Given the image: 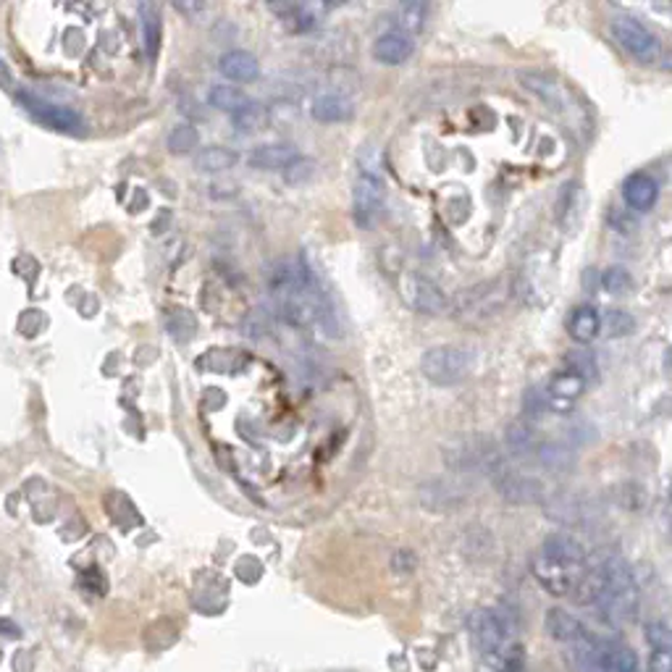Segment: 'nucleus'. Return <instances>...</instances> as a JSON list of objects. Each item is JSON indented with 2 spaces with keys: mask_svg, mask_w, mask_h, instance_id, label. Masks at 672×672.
I'll list each match as a JSON object with an SVG mask.
<instances>
[{
  "mask_svg": "<svg viewBox=\"0 0 672 672\" xmlns=\"http://www.w3.org/2000/svg\"><path fill=\"white\" fill-rule=\"evenodd\" d=\"M269 292L279 315L292 326H313L323 334L336 332L334 305L318 276L305 263L281 261L269 270Z\"/></svg>",
  "mask_w": 672,
  "mask_h": 672,
  "instance_id": "1",
  "label": "nucleus"
},
{
  "mask_svg": "<svg viewBox=\"0 0 672 672\" xmlns=\"http://www.w3.org/2000/svg\"><path fill=\"white\" fill-rule=\"evenodd\" d=\"M597 570L602 578V597L597 606L615 623L633 620L639 612V583L631 565L620 557H609Z\"/></svg>",
  "mask_w": 672,
  "mask_h": 672,
  "instance_id": "2",
  "label": "nucleus"
},
{
  "mask_svg": "<svg viewBox=\"0 0 672 672\" xmlns=\"http://www.w3.org/2000/svg\"><path fill=\"white\" fill-rule=\"evenodd\" d=\"M420 370L434 386H455L473 373V355L457 344H438L426 349L420 358Z\"/></svg>",
  "mask_w": 672,
  "mask_h": 672,
  "instance_id": "3",
  "label": "nucleus"
},
{
  "mask_svg": "<svg viewBox=\"0 0 672 672\" xmlns=\"http://www.w3.org/2000/svg\"><path fill=\"white\" fill-rule=\"evenodd\" d=\"M515 625L509 623L507 612L500 609H478L471 617V636L478 654H507Z\"/></svg>",
  "mask_w": 672,
  "mask_h": 672,
  "instance_id": "4",
  "label": "nucleus"
},
{
  "mask_svg": "<svg viewBox=\"0 0 672 672\" xmlns=\"http://www.w3.org/2000/svg\"><path fill=\"white\" fill-rule=\"evenodd\" d=\"M507 292H504V281L494 279L486 284L471 287L465 292H460L457 303H455V318L465 321V323H475L483 318H491L502 310Z\"/></svg>",
  "mask_w": 672,
  "mask_h": 672,
  "instance_id": "5",
  "label": "nucleus"
},
{
  "mask_svg": "<svg viewBox=\"0 0 672 672\" xmlns=\"http://www.w3.org/2000/svg\"><path fill=\"white\" fill-rule=\"evenodd\" d=\"M609 30H612V37L620 42V48L628 56H633L639 64L649 66V64H654L659 58V40L636 19H625V16L615 19Z\"/></svg>",
  "mask_w": 672,
  "mask_h": 672,
  "instance_id": "6",
  "label": "nucleus"
},
{
  "mask_svg": "<svg viewBox=\"0 0 672 672\" xmlns=\"http://www.w3.org/2000/svg\"><path fill=\"white\" fill-rule=\"evenodd\" d=\"M19 102H22V108L32 116L34 121H40V124H45V127H50V129H56V132L79 135V132L84 129L82 116H79L76 111L66 108V105H56V102L42 101V98H37L32 93H27V90L19 93Z\"/></svg>",
  "mask_w": 672,
  "mask_h": 672,
  "instance_id": "7",
  "label": "nucleus"
},
{
  "mask_svg": "<svg viewBox=\"0 0 672 672\" xmlns=\"http://www.w3.org/2000/svg\"><path fill=\"white\" fill-rule=\"evenodd\" d=\"M531 572L549 594L568 597L575 591L578 580L583 578L586 570H583V565H562V562H554V560H546L544 554H538L531 565Z\"/></svg>",
  "mask_w": 672,
  "mask_h": 672,
  "instance_id": "8",
  "label": "nucleus"
},
{
  "mask_svg": "<svg viewBox=\"0 0 672 672\" xmlns=\"http://www.w3.org/2000/svg\"><path fill=\"white\" fill-rule=\"evenodd\" d=\"M384 208V184L378 179L363 176L355 181L352 190V210H355V221L360 226H373L381 216Z\"/></svg>",
  "mask_w": 672,
  "mask_h": 672,
  "instance_id": "9",
  "label": "nucleus"
},
{
  "mask_svg": "<svg viewBox=\"0 0 672 672\" xmlns=\"http://www.w3.org/2000/svg\"><path fill=\"white\" fill-rule=\"evenodd\" d=\"M402 295L404 300L410 303V307H415L418 313H426V315H437L447 307V300H444V292L438 289L437 284L426 276H407L402 281Z\"/></svg>",
  "mask_w": 672,
  "mask_h": 672,
  "instance_id": "10",
  "label": "nucleus"
},
{
  "mask_svg": "<svg viewBox=\"0 0 672 672\" xmlns=\"http://www.w3.org/2000/svg\"><path fill=\"white\" fill-rule=\"evenodd\" d=\"M586 192L580 187V181H568L557 198V208H554V216H557V224L562 232L568 234H575L580 226H583V218H586Z\"/></svg>",
  "mask_w": 672,
  "mask_h": 672,
  "instance_id": "11",
  "label": "nucleus"
},
{
  "mask_svg": "<svg viewBox=\"0 0 672 672\" xmlns=\"http://www.w3.org/2000/svg\"><path fill=\"white\" fill-rule=\"evenodd\" d=\"M586 392V381L575 373V370L565 368L560 373H554L549 378V386H546V404L557 412H568L572 404L580 400V394Z\"/></svg>",
  "mask_w": 672,
  "mask_h": 672,
  "instance_id": "12",
  "label": "nucleus"
},
{
  "mask_svg": "<svg viewBox=\"0 0 672 672\" xmlns=\"http://www.w3.org/2000/svg\"><path fill=\"white\" fill-rule=\"evenodd\" d=\"M491 478H494V489L500 491V497H504L507 502L534 504L544 497L536 478H528V475H520V473L515 471H504V468L494 473Z\"/></svg>",
  "mask_w": 672,
  "mask_h": 672,
  "instance_id": "13",
  "label": "nucleus"
},
{
  "mask_svg": "<svg viewBox=\"0 0 672 672\" xmlns=\"http://www.w3.org/2000/svg\"><path fill=\"white\" fill-rule=\"evenodd\" d=\"M412 50H415V40L397 30L384 32L373 42V58L384 66H400L412 56Z\"/></svg>",
  "mask_w": 672,
  "mask_h": 672,
  "instance_id": "14",
  "label": "nucleus"
},
{
  "mask_svg": "<svg viewBox=\"0 0 672 672\" xmlns=\"http://www.w3.org/2000/svg\"><path fill=\"white\" fill-rule=\"evenodd\" d=\"M623 198L628 202V208H633L636 213H646L657 205L659 187L649 173H631L623 184Z\"/></svg>",
  "mask_w": 672,
  "mask_h": 672,
  "instance_id": "15",
  "label": "nucleus"
},
{
  "mask_svg": "<svg viewBox=\"0 0 672 672\" xmlns=\"http://www.w3.org/2000/svg\"><path fill=\"white\" fill-rule=\"evenodd\" d=\"M544 625H546V633L552 636L554 641H560V643H578V641H583L588 636V631H586V625L570 615L568 609H549L546 612V620H544Z\"/></svg>",
  "mask_w": 672,
  "mask_h": 672,
  "instance_id": "16",
  "label": "nucleus"
},
{
  "mask_svg": "<svg viewBox=\"0 0 672 672\" xmlns=\"http://www.w3.org/2000/svg\"><path fill=\"white\" fill-rule=\"evenodd\" d=\"M310 113L315 121L321 124H341V121H349L352 113H355V105L349 98L344 95H336V93H329V95H318L313 105H310Z\"/></svg>",
  "mask_w": 672,
  "mask_h": 672,
  "instance_id": "17",
  "label": "nucleus"
},
{
  "mask_svg": "<svg viewBox=\"0 0 672 672\" xmlns=\"http://www.w3.org/2000/svg\"><path fill=\"white\" fill-rule=\"evenodd\" d=\"M218 71L229 82H252V79H258L261 66H258V58L252 53H247V50H229V53L221 56Z\"/></svg>",
  "mask_w": 672,
  "mask_h": 672,
  "instance_id": "18",
  "label": "nucleus"
},
{
  "mask_svg": "<svg viewBox=\"0 0 672 672\" xmlns=\"http://www.w3.org/2000/svg\"><path fill=\"white\" fill-rule=\"evenodd\" d=\"M541 554L546 560L562 562V565H586V549L575 541V538L565 536V534H552L546 536Z\"/></svg>",
  "mask_w": 672,
  "mask_h": 672,
  "instance_id": "19",
  "label": "nucleus"
},
{
  "mask_svg": "<svg viewBox=\"0 0 672 672\" xmlns=\"http://www.w3.org/2000/svg\"><path fill=\"white\" fill-rule=\"evenodd\" d=\"M295 158H297V150L292 145H258L247 155L250 166L261 168V171H284Z\"/></svg>",
  "mask_w": 672,
  "mask_h": 672,
  "instance_id": "20",
  "label": "nucleus"
},
{
  "mask_svg": "<svg viewBox=\"0 0 672 672\" xmlns=\"http://www.w3.org/2000/svg\"><path fill=\"white\" fill-rule=\"evenodd\" d=\"M520 82H523V87H526L528 93H534L544 105H549V108H554V111L562 105L565 93H562V87H560L549 74H541V71H520Z\"/></svg>",
  "mask_w": 672,
  "mask_h": 672,
  "instance_id": "21",
  "label": "nucleus"
},
{
  "mask_svg": "<svg viewBox=\"0 0 672 672\" xmlns=\"http://www.w3.org/2000/svg\"><path fill=\"white\" fill-rule=\"evenodd\" d=\"M568 332L578 344H588L602 332V315L597 313V307L580 305V307L572 310L570 321H568Z\"/></svg>",
  "mask_w": 672,
  "mask_h": 672,
  "instance_id": "22",
  "label": "nucleus"
},
{
  "mask_svg": "<svg viewBox=\"0 0 672 672\" xmlns=\"http://www.w3.org/2000/svg\"><path fill=\"white\" fill-rule=\"evenodd\" d=\"M139 30H142V45L147 58L153 61L161 48V13L153 3H142L139 8Z\"/></svg>",
  "mask_w": 672,
  "mask_h": 672,
  "instance_id": "23",
  "label": "nucleus"
},
{
  "mask_svg": "<svg viewBox=\"0 0 672 672\" xmlns=\"http://www.w3.org/2000/svg\"><path fill=\"white\" fill-rule=\"evenodd\" d=\"M232 124L236 127V132H244V135L261 132V129L269 127V111L261 102L247 101L239 111L232 113Z\"/></svg>",
  "mask_w": 672,
  "mask_h": 672,
  "instance_id": "24",
  "label": "nucleus"
},
{
  "mask_svg": "<svg viewBox=\"0 0 672 672\" xmlns=\"http://www.w3.org/2000/svg\"><path fill=\"white\" fill-rule=\"evenodd\" d=\"M507 449L520 457V460H528V457H536V449L541 441H536V434L526 426V423H515L507 429V438H504Z\"/></svg>",
  "mask_w": 672,
  "mask_h": 672,
  "instance_id": "25",
  "label": "nucleus"
},
{
  "mask_svg": "<svg viewBox=\"0 0 672 672\" xmlns=\"http://www.w3.org/2000/svg\"><path fill=\"white\" fill-rule=\"evenodd\" d=\"M195 166L205 171V173H218V171H229L236 166V153L229 147L221 145H210L202 147L200 153L195 155Z\"/></svg>",
  "mask_w": 672,
  "mask_h": 672,
  "instance_id": "26",
  "label": "nucleus"
},
{
  "mask_svg": "<svg viewBox=\"0 0 672 672\" xmlns=\"http://www.w3.org/2000/svg\"><path fill=\"white\" fill-rule=\"evenodd\" d=\"M536 460L549 471H568L572 468V452L565 444L557 441H541L536 449Z\"/></svg>",
  "mask_w": 672,
  "mask_h": 672,
  "instance_id": "27",
  "label": "nucleus"
},
{
  "mask_svg": "<svg viewBox=\"0 0 672 672\" xmlns=\"http://www.w3.org/2000/svg\"><path fill=\"white\" fill-rule=\"evenodd\" d=\"M166 145L173 155H187L200 145V132L192 124H179L168 132Z\"/></svg>",
  "mask_w": 672,
  "mask_h": 672,
  "instance_id": "28",
  "label": "nucleus"
},
{
  "mask_svg": "<svg viewBox=\"0 0 672 672\" xmlns=\"http://www.w3.org/2000/svg\"><path fill=\"white\" fill-rule=\"evenodd\" d=\"M166 329L176 341H187V339H192L195 332H198V321H195V315L190 310L173 307L166 315Z\"/></svg>",
  "mask_w": 672,
  "mask_h": 672,
  "instance_id": "29",
  "label": "nucleus"
},
{
  "mask_svg": "<svg viewBox=\"0 0 672 672\" xmlns=\"http://www.w3.org/2000/svg\"><path fill=\"white\" fill-rule=\"evenodd\" d=\"M208 102H210L216 111L234 113V111H239V108L247 102V98H244L242 90H236L232 84H218V87H213V90L208 93Z\"/></svg>",
  "mask_w": 672,
  "mask_h": 672,
  "instance_id": "30",
  "label": "nucleus"
},
{
  "mask_svg": "<svg viewBox=\"0 0 672 672\" xmlns=\"http://www.w3.org/2000/svg\"><path fill=\"white\" fill-rule=\"evenodd\" d=\"M426 5H420V3H407V5H402L400 11H397V32H404V34H412L415 32H420L423 30V22H426Z\"/></svg>",
  "mask_w": 672,
  "mask_h": 672,
  "instance_id": "31",
  "label": "nucleus"
},
{
  "mask_svg": "<svg viewBox=\"0 0 672 672\" xmlns=\"http://www.w3.org/2000/svg\"><path fill=\"white\" fill-rule=\"evenodd\" d=\"M602 287H605L609 295H625L631 292L633 287V279L625 266H609V269L602 273Z\"/></svg>",
  "mask_w": 672,
  "mask_h": 672,
  "instance_id": "32",
  "label": "nucleus"
},
{
  "mask_svg": "<svg viewBox=\"0 0 672 672\" xmlns=\"http://www.w3.org/2000/svg\"><path fill=\"white\" fill-rule=\"evenodd\" d=\"M602 329H605L609 336L620 339V336L633 332V318H631V313H625V310H609L605 318H602Z\"/></svg>",
  "mask_w": 672,
  "mask_h": 672,
  "instance_id": "33",
  "label": "nucleus"
},
{
  "mask_svg": "<svg viewBox=\"0 0 672 672\" xmlns=\"http://www.w3.org/2000/svg\"><path fill=\"white\" fill-rule=\"evenodd\" d=\"M478 672H520V668H517L512 651H507V654H481Z\"/></svg>",
  "mask_w": 672,
  "mask_h": 672,
  "instance_id": "34",
  "label": "nucleus"
},
{
  "mask_svg": "<svg viewBox=\"0 0 672 672\" xmlns=\"http://www.w3.org/2000/svg\"><path fill=\"white\" fill-rule=\"evenodd\" d=\"M646 641L651 649L672 651V628L668 623H649L646 625Z\"/></svg>",
  "mask_w": 672,
  "mask_h": 672,
  "instance_id": "35",
  "label": "nucleus"
},
{
  "mask_svg": "<svg viewBox=\"0 0 672 672\" xmlns=\"http://www.w3.org/2000/svg\"><path fill=\"white\" fill-rule=\"evenodd\" d=\"M313 173H315V164L310 158H303V155H297L289 166L284 168V179L289 184H303Z\"/></svg>",
  "mask_w": 672,
  "mask_h": 672,
  "instance_id": "36",
  "label": "nucleus"
},
{
  "mask_svg": "<svg viewBox=\"0 0 672 672\" xmlns=\"http://www.w3.org/2000/svg\"><path fill=\"white\" fill-rule=\"evenodd\" d=\"M568 368L575 370L583 381L597 378V366H594L591 355H586V352H570L568 355Z\"/></svg>",
  "mask_w": 672,
  "mask_h": 672,
  "instance_id": "37",
  "label": "nucleus"
},
{
  "mask_svg": "<svg viewBox=\"0 0 672 672\" xmlns=\"http://www.w3.org/2000/svg\"><path fill=\"white\" fill-rule=\"evenodd\" d=\"M418 568V557H415V552H410V549H400V552H394L392 554V572L394 575H410V572H415Z\"/></svg>",
  "mask_w": 672,
  "mask_h": 672,
  "instance_id": "38",
  "label": "nucleus"
},
{
  "mask_svg": "<svg viewBox=\"0 0 672 672\" xmlns=\"http://www.w3.org/2000/svg\"><path fill=\"white\" fill-rule=\"evenodd\" d=\"M646 672H672V651L654 649L651 657H649V668H646Z\"/></svg>",
  "mask_w": 672,
  "mask_h": 672,
  "instance_id": "39",
  "label": "nucleus"
},
{
  "mask_svg": "<svg viewBox=\"0 0 672 672\" xmlns=\"http://www.w3.org/2000/svg\"><path fill=\"white\" fill-rule=\"evenodd\" d=\"M173 8H176L179 13H184V16H190V19H192V16L202 13L208 5H205V3H181V0H179V3H173Z\"/></svg>",
  "mask_w": 672,
  "mask_h": 672,
  "instance_id": "40",
  "label": "nucleus"
},
{
  "mask_svg": "<svg viewBox=\"0 0 672 672\" xmlns=\"http://www.w3.org/2000/svg\"><path fill=\"white\" fill-rule=\"evenodd\" d=\"M0 82H3V84H8V82H11V74H8V68H5L3 61H0Z\"/></svg>",
  "mask_w": 672,
  "mask_h": 672,
  "instance_id": "41",
  "label": "nucleus"
},
{
  "mask_svg": "<svg viewBox=\"0 0 672 672\" xmlns=\"http://www.w3.org/2000/svg\"><path fill=\"white\" fill-rule=\"evenodd\" d=\"M665 68H672V53H668V56H665Z\"/></svg>",
  "mask_w": 672,
  "mask_h": 672,
  "instance_id": "42",
  "label": "nucleus"
}]
</instances>
